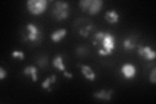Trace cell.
I'll return each instance as SVG.
<instances>
[{"label": "cell", "instance_id": "6da1fadb", "mask_svg": "<svg viewBox=\"0 0 156 104\" xmlns=\"http://www.w3.org/2000/svg\"><path fill=\"white\" fill-rule=\"evenodd\" d=\"M93 45L98 47V53L102 56H111L116 48V38L108 31H99L93 37Z\"/></svg>", "mask_w": 156, "mask_h": 104}, {"label": "cell", "instance_id": "7a4b0ae2", "mask_svg": "<svg viewBox=\"0 0 156 104\" xmlns=\"http://www.w3.org/2000/svg\"><path fill=\"white\" fill-rule=\"evenodd\" d=\"M78 4L83 12L90 15H95L101 11L104 2L101 0H81Z\"/></svg>", "mask_w": 156, "mask_h": 104}, {"label": "cell", "instance_id": "3957f363", "mask_svg": "<svg viewBox=\"0 0 156 104\" xmlns=\"http://www.w3.org/2000/svg\"><path fill=\"white\" fill-rule=\"evenodd\" d=\"M70 5L65 1H57L52 7V14L57 20L61 21L70 15Z\"/></svg>", "mask_w": 156, "mask_h": 104}, {"label": "cell", "instance_id": "277c9868", "mask_svg": "<svg viewBox=\"0 0 156 104\" xmlns=\"http://www.w3.org/2000/svg\"><path fill=\"white\" fill-rule=\"evenodd\" d=\"M46 0H28L26 6L28 11L33 15H40L46 11L48 5Z\"/></svg>", "mask_w": 156, "mask_h": 104}, {"label": "cell", "instance_id": "5b68a950", "mask_svg": "<svg viewBox=\"0 0 156 104\" xmlns=\"http://www.w3.org/2000/svg\"><path fill=\"white\" fill-rule=\"evenodd\" d=\"M27 33L26 34V41L30 42H38L41 40L42 32L37 26L33 23H29L26 26Z\"/></svg>", "mask_w": 156, "mask_h": 104}, {"label": "cell", "instance_id": "8992f818", "mask_svg": "<svg viewBox=\"0 0 156 104\" xmlns=\"http://www.w3.org/2000/svg\"><path fill=\"white\" fill-rule=\"evenodd\" d=\"M137 53L146 61H153L155 59L156 52L149 46H140L137 48Z\"/></svg>", "mask_w": 156, "mask_h": 104}, {"label": "cell", "instance_id": "52a82bcc", "mask_svg": "<svg viewBox=\"0 0 156 104\" xmlns=\"http://www.w3.org/2000/svg\"><path fill=\"white\" fill-rule=\"evenodd\" d=\"M120 71L124 78L127 80H131L136 76V68L131 63H125L121 66Z\"/></svg>", "mask_w": 156, "mask_h": 104}, {"label": "cell", "instance_id": "ba28073f", "mask_svg": "<svg viewBox=\"0 0 156 104\" xmlns=\"http://www.w3.org/2000/svg\"><path fill=\"white\" fill-rule=\"evenodd\" d=\"M78 66L80 67L81 72L86 80L90 81H93L96 80V74L90 66L87 64H79Z\"/></svg>", "mask_w": 156, "mask_h": 104}, {"label": "cell", "instance_id": "9c48e42d", "mask_svg": "<svg viewBox=\"0 0 156 104\" xmlns=\"http://www.w3.org/2000/svg\"><path fill=\"white\" fill-rule=\"evenodd\" d=\"M114 93V91L113 89L107 91L105 89H101L100 91H97L93 93V96L94 98L99 100L109 102L111 100L112 96Z\"/></svg>", "mask_w": 156, "mask_h": 104}, {"label": "cell", "instance_id": "30bf717a", "mask_svg": "<svg viewBox=\"0 0 156 104\" xmlns=\"http://www.w3.org/2000/svg\"><path fill=\"white\" fill-rule=\"evenodd\" d=\"M23 75L31 77L33 82L38 80V68L34 65H29L24 68L23 70Z\"/></svg>", "mask_w": 156, "mask_h": 104}, {"label": "cell", "instance_id": "8fae6325", "mask_svg": "<svg viewBox=\"0 0 156 104\" xmlns=\"http://www.w3.org/2000/svg\"><path fill=\"white\" fill-rule=\"evenodd\" d=\"M67 34L66 29L65 28L58 29L50 34V38L53 42H59L64 38Z\"/></svg>", "mask_w": 156, "mask_h": 104}, {"label": "cell", "instance_id": "7c38bea8", "mask_svg": "<svg viewBox=\"0 0 156 104\" xmlns=\"http://www.w3.org/2000/svg\"><path fill=\"white\" fill-rule=\"evenodd\" d=\"M120 15L115 10H109L105 13V19L110 24H115L119 22Z\"/></svg>", "mask_w": 156, "mask_h": 104}, {"label": "cell", "instance_id": "4fadbf2b", "mask_svg": "<svg viewBox=\"0 0 156 104\" xmlns=\"http://www.w3.org/2000/svg\"><path fill=\"white\" fill-rule=\"evenodd\" d=\"M53 66L55 68L58 69V70L64 72L66 70V66L64 63V59L60 54L57 55L52 61Z\"/></svg>", "mask_w": 156, "mask_h": 104}, {"label": "cell", "instance_id": "5bb4252c", "mask_svg": "<svg viewBox=\"0 0 156 104\" xmlns=\"http://www.w3.org/2000/svg\"><path fill=\"white\" fill-rule=\"evenodd\" d=\"M122 46L126 51H131L135 48L136 42L132 38H126L123 41Z\"/></svg>", "mask_w": 156, "mask_h": 104}, {"label": "cell", "instance_id": "9a60e30c", "mask_svg": "<svg viewBox=\"0 0 156 104\" xmlns=\"http://www.w3.org/2000/svg\"><path fill=\"white\" fill-rule=\"evenodd\" d=\"M57 80V76L55 74H52L50 76H49L46 78V80L44 81L42 84H41V87L43 89H46V90H48V89L50 87L51 84H53L55 83Z\"/></svg>", "mask_w": 156, "mask_h": 104}, {"label": "cell", "instance_id": "2e32d148", "mask_svg": "<svg viewBox=\"0 0 156 104\" xmlns=\"http://www.w3.org/2000/svg\"><path fill=\"white\" fill-rule=\"evenodd\" d=\"M11 56L15 59H18L20 60H23L25 58V55L22 51L20 50H14L12 52Z\"/></svg>", "mask_w": 156, "mask_h": 104}, {"label": "cell", "instance_id": "e0dca14e", "mask_svg": "<svg viewBox=\"0 0 156 104\" xmlns=\"http://www.w3.org/2000/svg\"><path fill=\"white\" fill-rule=\"evenodd\" d=\"M149 80L151 83L155 84L156 83V68H154L150 72V76H149Z\"/></svg>", "mask_w": 156, "mask_h": 104}, {"label": "cell", "instance_id": "ac0fdd59", "mask_svg": "<svg viewBox=\"0 0 156 104\" xmlns=\"http://www.w3.org/2000/svg\"><path fill=\"white\" fill-rule=\"evenodd\" d=\"M7 73L6 70H5L3 67H0V80H4L7 77Z\"/></svg>", "mask_w": 156, "mask_h": 104}, {"label": "cell", "instance_id": "d6986e66", "mask_svg": "<svg viewBox=\"0 0 156 104\" xmlns=\"http://www.w3.org/2000/svg\"><path fill=\"white\" fill-rule=\"evenodd\" d=\"M63 75H64L65 77H68V78H69V79H71V78H72L73 77V75L72 74H71V73H69V72H66V71H64L63 72Z\"/></svg>", "mask_w": 156, "mask_h": 104}]
</instances>
